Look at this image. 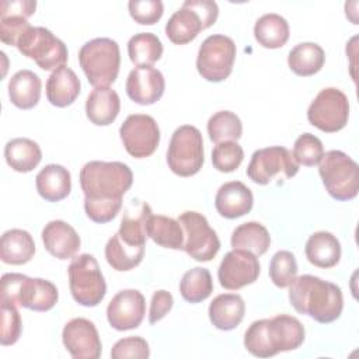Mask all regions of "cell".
Here are the masks:
<instances>
[{"label": "cell", "instance_id": "1", "mask_svg": "<svg viewBox=\"0 0 359 359\" xmlns=\"http://www.w3.org/2000/svg\"><path fill=\"white\" fill-rule=\"evenodd\" d=\"M133 174L121 161H88L80 170L84 210L95 223L111 222L122 208V196L132 187Z\"/></svg>", "mask_w": 359, "mask_h": 359}, {"label": "cell", "instance_id": "2", "mask_svg": "<svg viewBox=\"0 0 359 359\" xmlns=\"http://www.w3.org/2000/svg\"><path fill=\"white\" fill-rule=\"evenodd\" d=\"M289 302L297 313L310 316L321 324L339 318L344 309L341 287L314 275L294 278L289 285Z\"/></svg>", "mask_w": 359, "mask_h": 359}, {"label": "cell", "instance_id": "3", "mask_svg": "<svg viewBox=\"0 0 359 359\" xmlns=\"http://www.w3.org/2000/svg\"><path fill=\"white\" fill-rule=\"evenodd\" d=\"M304 341V327L293 316L278 314L251 323L244 334L245 349L257 358L297 349Z\"/></svg>", "mask_w": 359, "mask_h": 359}, {"label": "cell", "instance_id": "4", "mask_svg": "<svg viewBox=\"0 0 359 359\" xmlns=\"http://www.w3.org/2000/svg\"><path fill=\"white\" fill-rule=\"evenodd\" d=\"M56 286L46 279L29 278L22 273L1 276V299L34 311H48L57 303Z\"/></svg>", "mask_w": 359, "mask_h": 359}, {"label": "cell", "instance_id": "5", "mask_svg": "<svg viewBox=\"0 0 359 359\" xmlns=\"http://www.w3.org/2000/svg\"><path fill=\"white\" fill-rule=\"evenodd\" d=\"M79 63L93 87H109L119 73V45L111 38H94L80 48Z\"/></svg>", "mask_w": 359, "mask_h": 359}, {"label": "cell", "instance_id": "6", "mask_svg": "<svg viewBox=\"0 0 359 359\" xmlns=\"http://www.w3.org/2000/svg\"><path fill=\"white\" fill-rule=\"evenodd\" d=\"M318 174L323 184L337 201H351L359 191V167L346 153L330 150L318 163Z\"/></svg>", "mask_w": 359, "mask_h": 359}, {"label": "cell", "instance_id": "7", "mask_svg": "<svg viewBox=\"0 0 359 359\" xmlns=\"http://www.w3.org/2000/svg\"><path fill=\"white\" fill-rule=\"evenodd\" d=\"M73 299L86 307L98 306L107 293V283L94 255L80 254L67 268Z\"/></svg>", "mask_w": 359, "mask_h": 359}, {"label": "cell", "instance_id": "8", "mask_svg": "<svg viewBox=\"0 0 359 359\" xmlns=\"http://www.w3.org/2000/svg\"><path fill=\"white\" fill-rule=\"evenodd\" d=\"M167 164L180 177H191L203 165V139L198 128L182 125L171 136L167 150Z\"/></svg>", "mask_w": 359, "mask_h": 359}, {"label": "cell", "instance_id": "9", "mask_svg": "<svg viewBox=\"0 0 359 359\" xmlns=\"http://www.w3.org/2000/svg\"><path fill=\"white\" fill-rule=\"evenodd\" d=\"M17 49L22 56L32 59L42 70H57L66 66L67 48L43 27H29L17 41Z\"/></svg>", "mask_w": 359, "mask_h": 359}, {"label": "cell", "instance_id": "10", "mask_svg": "<svg viewBox=\"0 0 359 359\" xmlns=\"http://www.w3.org/2000/svg\"><path fill=\"white\" fill-rule=\"evenodd\" d=\"M236 43L223 34L209 35L199 46L196 56V69L202 79L219 83L226 80L236 60Z\"/></svg>", "mask_w": 359, "mask_h": 359}, {"label": "cell", "instance_id": "11", "mask_svg": "<svg viewBox=\"0 0 359 359\" xmlns=\"http://www.w3.org/2000/svg\"><path fill=\"white\" fill-rule=\"evenodd\" d=\"M178 222L184 230L182 250L199 262L213 259L220 250V240L206 217L199 212L187 210L178 216Z\"/></svg>", "mask_w": 359, "mask_h": 359}, {"label": "cell", "instance_id": "12", "mask_svg": "<svg viewBox=\"0 0 359 359\" xmlns=\"http://www.w3.org/2000/svg\"><path fill=\"white\" fill-rule=\"evenodd\" d=\"M299 172V164L290 150L283 146H271L255 150L247 167L248 178L258 185H268L276 177L292 178Z\"/></svg>", "mask_w": 359, "mask_h": 359}, {"label": "cell", "instance_id": "13", "mask_svg": "<svg viewBox=\"0 0 359 359\" xmlns=\"http://www.w3.org/2000/svg\"><path fill=\"white\" fill-rule=\"evenodd\" d=\"M348 97L335 87L323 88L307 109L309 122L327 133H334L344 129L348 123Z\"/></svg>", "mask_w": 359, "mask_h": 359}, {"label": "cell", "instance_id": "14", "mask_svg": "<svg viewBox=\"0 0 359 359\" xmlns=\"http://www.w3.org/2000/svg\"><path fill=\"white\" fill-rule=\"evenodd\" d=\"M125 150L135 158L151 156L160 143V129L156 119L146 114L129 115L119 128Z\"/></svg>", "mask_w": 359, "mask_h": 359}, {"label": "cell", "instance_id": "15", "mask_svg": "<svg viewBox=\"0 0 359 359\" xmlns=\"http://www.w3.org/2000/svg\"><path fill=\"white\" fill-rule=\"evenodd\" d=\"M259 275V262L257 255L245 250L233 248L229 251L217 269L220 286L227 290H238L254 283Z\"/></svg>", "mask_w": 359, "mask_h": 359}, {"label": "cell", "instance_id": "16", "mask_svg": "<svg viewBox=\"0 0 359 359\" xmlns=\"http://www.w3.org/2000/svg\"><path fill=\"white\" fill-rule=\"evenodd\" d=\"M62 341L67 352L74 359H98L102 345L100 334L87 318L79 317L70 320L62 331Z\"/></svg>", "mask_w": 359, "mask_h": 359}, {"label": "cell", "instance_id": "17", "mask_svg": "<svg viewBox=\"0 0 359 359\" xmlns=\"http://www.w3.org/2000/svg\"><path fill=\"white\" fill-rule=\"evenodd\" d=\"M146 314L144 296L136 289L118 292L107 307V318L116 331L137 328Z\"/></svg>", "mask_w": 359, "mask_h": 359}, {"label": "cell", "instance_id": "18", "mask_svg": "<svg viewBox=\"0 0 359 359\" xmlns=\"http://www.w3.org/2000/svg\"><path fill=\"white\" fill-rule=\"evenodd\" d=\"M126 94L139 105H151L158 101L165 88L164 76L160 70L146 66L135 67L126 79Z\"/></svg>", "mask_w": 359, "mask_h": 359}, {"label": "cell", "instance_id": "19", "mask_svg": "<svg viewBox=\"0 0 359 359\" xmlns=\"http://www.w3.org/2000/svg\"><path fill=\"white\" fill-rule=\"evenodd\" d=\"M252 205V192L241 181L223 184L215 196V208L217 213L226 219H237L250 213Z\"/></svg>", "mask_w": 359, "mask_h": 359}, {"label": "cell", "instance_id": "20", "mask_svg": "<svg viewBox=\"0 0 359 359\" xmlns=\"http://www.w3.org/2000/svg\"><path fill=\"white\" fill-rule=\"evenodd\" d=\"M41 237L45 250L57 259L73 258L81 244L77 231L63 220H52L45 224Z\"/></svg>", "mask_w": 359, "mask_h": 359}, {"label": "cell", "instance_id": "21", "mask_svg": "<svg viewBox=\"0 0 359 359\" xmlns=\"http://www.w3.org/2000/svg\"><path fill=\"white\" fill-rule=\"evenodd\" d=\"M244 300L236 293H223L216 296L208 310L210 323L222 331H230L238 327L244 318Z\"/></svg>", "mask_w": 359, "mask_h": 359}, {"label": "cell", "instance_id": "22", "mask_svg": "<svg viewBox=\"0 0 359 359\" xmlns=\"http://www.w3.org/2000/svg\"><path fill=\"white\" fill-rule=\"evenodd\" d=\"M121 111V100L109 87L94 88L86 101V115L97 126L111 125Z\"/></svg>", "mask_w": 359, "mask_h": 359}, {"label": "cell", "instance_id": "23", "mask_svg": "<svg viewBox=\"0 0 359 359\" xmlns=\"http://www.w3.org/2000/svg\"><path fill=\"white\" fill-rule=\"evenodd\" d=\"M46 98L57 107L65 108L72 105L80 94L81 84L77 74L70 67H60L48 77L46 81Z\"/></svg>", "mask_w": 359, "mask_h": 359}, {"label": "cell", "instance_id": "24", "mask_svg": "<svg viewBox=\"0 0 359 359\" xmlns=\"http://www.w3.org/2000/svg\"><path fill=\"white\" fill-rule=\"evenodd\" d=\"M38 194L48 202H59L72 191V175L60 164L45 165L35 177Z\"/></svg>", "mask_w": 359, "mask_h": 359}, {"label": "cell", "instance_id": "25", "mask_svg": "<svg viewBox=\"0 0 359 359\" xmlns=\"http://www.w3.org/2000/svg\"><path fill=\"white\" fill-rule=\"evenodd\" d=\"M306 258L310 264L318 268H332L339 262L341 244L330 231L313 233L304 247Z\"/></svg>", "mask_w": 359, "mask_h": 359}, {"label": "cell", "instance_id": "26", "mask_svg": "<svg viewBox=\"0 0 359 359\" xmlns=\"http://www.w3.org/2000/svg\"><path fill=\"white\" fill-rule=\"evenodd\" d=\"M42 83L38 74L31 70H20L8 81V97L13 105L20 109L34 108L41 98Z\"/></svg>", "mask_w": 359, "mask_h": 359}, {"label": "cell", "instance_id": "27", "mask_svg": "<svg viewBox=\"0 0 359 359\" xmlns=\"http://www.w3.org/2000/svg\"><path fill=\"white\" fill-rule=\"evenodd\" d=\"M202 29L203 22L201 15L185 3L165 24V35L175 45H185L194 41Z\"/></svg>", "mask_w": 359, "mask_h": 359}, {"label": "cell", "instance_id": "28", "mask_svg": "<svg viewBox=\"0 0 359 359\" xmlns=\"http://www.w3.org/2000/svg\"><path fill=\"white\" fill-rule=\"evenodd\" d=\"M35 254L32 236L22 229H11L3 233L0 240V258L4 264L22 265Z\"/></svg>", "mask_w": 359, "mask_h": 359}, {"label": "cell", "instance_id": "29", "mask_svg": "<svg viewBox=\"0 0 359 359\" xmlns=\"http://www.w3.org/2000/svg\"><path fill=\"white\" fill-rule=\"evenodd\" d=\"M4 157L17 172L32 171L42 160V151L36 142L27 137H15L6 143Z\"/></svg>", "mask_w": 359, "mask_h": 359}, {"label": "cell", "instance_id": "30", "mask_svg": "<svg viewBox=\"0 0 359 359\" xmlns=\"http://www.w3.org/2000/svg\"><path fill=\"white\" fill-rule=\"evenodd\" d=\"M146 233L157 245L171 250H182L184 230L178 220L164 215H150L146 223Z\"/></svg>", "mask_w": 359, "mask_h": 359}, {"label": "cell", "instance_id": "31", "mask_svg": "<svg viewBox=\"0 0 359 359\" xmlns=\"http://www.w3.org/2000/svg\"><path fill=\"white\" fill-rule=\"evenodd\" d=\"M324 49L316 42L297 43L287 55V65L290 70L302 77L318 73L324 66Z\"/></svg>", "mask_w": 359, "mask_h": 359}, {"label": "cell", "instance_id": "32", "mask_svg": "<svg viewBox=\"0 0 359 359\" xmlns=\"http://www.w3.org/2000/svg\"><path fill=\"white\" fill-rule=\"evenodd\" d=\"M230 243L233 248L245 250L259 257L268 251L271 236L264 224L258 222H247L234 229Z\"/></svg>", "mask_w": 359, "mask_h": 359}, {"label": "cell", "instance_id": "33", "mask_svg": "<svg viewBox=\"0 0 359 359\" xmlns=\"http://www.w3.org/2000/svg\"><path fill=\"white\" fill-rule=\"evenodd\" d=\"M254 36L266 49L282 48L289 39V24L279 14H264L254 25Z\"/></svg>", "mask_w": 359, "mask_h": 359}, {"label": "cell", "instance_id": "34", "mask_svg": "<svg viewBox=\"0 0 359 359\" xmlns=\"http://www.w3.org/2000/svg\"><path fill=\"white\" fill-rule=\"evenodd\" d=\"M144 255V247H136L125 243L119 234H114L105 245V258L112 269L123 272L137 266Z\"/></svg>", "mask_w": 359, "mask_h": 359}, {"label": "cell", "instance_id": "35", "mask_svg": "<svg viewBox=\"0 0 359 359\" xmlns=\"http://www.w3.org/2000/svg\"><path fill=\"white\" fill-rule=\"evenodd\" d=\"M128 55L130 62L137 67L151 66L161 57L163 43L151 32H139L129 39Z\"/></svg>", "mask_w": 359, "mask_h": 359}, {"label": "cell", "instance_id": "36", "mask_svg": "<svg viewBox=\"0 0 359 359\" xmlns=\"http://www.w3.org/2000/svg\"><path fill=\"white\" fill-rule=\"evenodd\" d=\"M151 213H153L151 208L146 202L140 203V209L137 212L128 210L126 213H123L121 226L118 230L119 237L130 245L144 247L146 238H147L146 223Z\"/></svg>", "mask_w": 359, "mask_h": 359}, {"label": "cell", "instance_id": "37", "mask_svg": "<svg viewBox=\"0 0 359 359\" xmlns=\"http://www.w3.org/2000/svg\"><path fill=\"white\" fill-rule=\"evenodd\" d=\"M213 292L212 275L206 268H192L182 275L180 282V293L189 303H201Z\"/></svg>", "mask_w": 359, "mask_h": 359}, {"label": "cell", "instance_id": "38", "mask_svg": "<svg viewBox=\"0 0 359 359\" xmlns=\"http://www.w3.org/2000/svg\"><path fill=\"white\" fill-rule=\"evenodd\" d=\"M208 135L212 142H237L243 135V123L231 111H219L208 121Z\"/></svg>", "mask_w": 359, "mask_h": 359}, {"label": "cell", "instance_id": "39", "mask_svg": "<svg viewBox=\"0 0 359 359\" xmlns=\"http://www.w3.org/2000/svg\"><path fill=\"white\" fill-rule=\"evenodd\" d=\"M297 276V262L290 251L280 250L273 254L269 262V278L275 286L283 289Z\"/></svg>", "mask_w": 359, "mask_h": 359}, {"label": "cell", "instance_id": "40", "mask_svg": "<svg viewBox=\"0 0 359 359\" xmlns=\"http://www.w3.org/2000/svg\"><path fill=\"white\" fill-rule=\"evenodd\" d=\"M244 160V150L237 142L217 143L212 150V164L220 172H233Z\"/></svg>", "mask_w": 359, "mask_h": 359}, {"label": "cell", "instance_id": "41", "mask_svg": "<svg viewBox=\"0 0 359 359\" xmlns=\"http://www.w3.org/2000/svg\"><path fill=\"white\" fill-rule=\"evenodd\" d=\"M292 154L297 164L313 167L320 163L324 154V147L317 136L313 133H303L296 139Z\"/></svg>", "mask_w": 359, "mask_h": 359}, {"label": "cell", "instance_id": "42", "mask_svg": "<svg viewBox=\"0 0 359 359\" xmlns=\"http://www.w3.org/2000/svg\"><path fill=\"white\" fill-rule=\"evenodd\" d=\"M1 302V332L0 344L3 346L13 345L18 341L22 330L21 316L17 310V306L8 302Z\"/></svg>", "mask_w": 359, "mask_h": 359}, {"label": "cell", "instance_id": "43", "mask_svg": "<svg viewBox=\"0 0 359 359\" xmlns=\"http://www.w3.org/2000/svg\"><path fill=\"white\" fill-rule=\"evenodd\" d=\"M130 17L140 25L156 24L163 13L164 6L160 0H132L128 3Z\"/></svg>", "mask_w": 359, "mask_h": 359}, {"label": "cell", "instance_id": "44", "mask_svg": "<svg viewBox=\"0 0 359 359\" xmlns=\"http://www.w3.org/2000/svg\"><path fill=\"white\" fill-rule=\"evenodd\" d=\"M150 356L149 344L142 337H128L115 342L111 349L112 359H125V358H139L146 359Z\"/></svg>", "mask_w": 359, "mask_h": 359}, {"label": "cell", "instance_id": "45", "mask_svg": "<svg viewBox=\"0 0 359 359\" xmlns=\"http://www.w3.org/2000/svg\"><path fill=\"white\" fill-rule=\"evenodd\" d=\"M29 27H31V24L22 17H1L0 18V39L6 45L17 46L18 38Z\"/></svg>", "mask_w": 359, "mask_h": 359}, {"label": "cell", "instance_id": "46", "mask_svg": "<svg viewBox=\"0 0 359 359\" xmlns=\"http://www.w3.org/2000/svg\"><path fill=\"white\" fill-rule=\"evenodd\" d=\"M174 299L172 294L167 290H157L151 296L150 310H149V323L156 324L161 318H164L168 311L172 309Z\"/></svg>", "mask_w": 359, "mask_h": 359}, {"label": "cell", "instance_id": "47", "mask_svg": "<svg viewBox=\"0 0 359 359\" xmlns=\"http://www.w3.org/2000/svg\"><path fill=\"white\" fill-rule=\"evenodd\" d=\"M36 8L35 0H4L0 4L1 17H22L28 20Z\"/></svg>", "mask_w": 359, "mask_h": 359}, {"label": "cell", "instance_id": "48", "mask_svg": "<svg viewBox=\"0 0 359 359\" xmlns=\"http://www.w3.org/2000/svg\"><path fill=\"white\" fill-rule=\"evenodd\" d=\"M188 7L195 10L203 22V29L212 27L219 15V7L215 1L210 0H187L184 1Z\"/></svg>", "mask_w": 359, "mask_h": 359}]
</instances>
